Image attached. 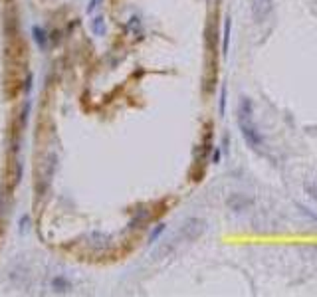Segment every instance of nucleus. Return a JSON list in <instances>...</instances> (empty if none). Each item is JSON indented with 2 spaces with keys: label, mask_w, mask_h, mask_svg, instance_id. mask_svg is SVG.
<instances>
[{
  "label": "nucleus",
  "mask_w": 317,
  "mask_h": 297,
  "mask_svg": "<svg viewBox=\"0 0 317 297\" xmlns=\"http://www.w3.org/2000/svg\"><path fill=\"white\" fill-rule=\"evenodd\" d=\"M238 127L250 148L260 150L264 147V135L258 131L254 123V103L250 97H240L238 103Z\"/></svg>",
  "instance_id": "1"
},
{
  "label": "nucleus",
  "mask_w": 317,
  "mask_h": 297,
  "mask_svg": "<svg viewBox=\"0 0 317 297\" xmlns=\"http://www.w3.org/2000/svg\"><path fill=\"white\" fill-rule=\"evenodd\" d=\"M206 230V222L202 218H188L182 222L180 230L176 232V238L178 240H184V242H194L196 238H200Z\"/></svg>",
  "instance_id": "2"
},
{
  "label": "nucleus",
  "mask_w": 317,
  "mask_h": 297,
  "mask_svg": "<svg viewBox=\"0 0 317 297\" xmlns=\"http://www.w3.org/2000/svg\"><path fill=\"white\" fill-rule=\"evenodd\" d=\"M254 206V198H250L248 194H242V192H230L226 196V208L240 214V212H246Z\"/></svg>",
  "instance_id": "3"
},
{
  "label": "nucleus",
  "mask_w": 317,
  "mask_h": 297,
  "mask_svg": "<svg viewBox=\"0 0 317 297\" xmlns=\"http://www.w3.org/2000/svg\"><path fill=\"white\" fill-rule=\"evenodd\" d=\"M273 12V0H252L250 14L256 24H264Z\"/></svg>",
  "instance_id": "4"
},
{
  "label": "nucleus",
  "mask_w": 317,
  "mask_h": 297,
  "mask_svg": "<svg viewBox=\"0 0 317 297\" xmlns=\"http://www.w3.org/2000/svg\"><path fill=\"white\" fill-rule=\"evenodd\" d=\"M216 44H218V28L210 22L208 28H206V48H208L210 51H214V50H216Z\"/></svg>",
  "instance_id": "5"
},
{
  "label": "nucleus",
  "mask_w": 317,
  "mask_h": 297,
  "mask_svg": "<svg viewBox=\"0 0 317 297\" xmlns=\"http://www.w3.org/2000/svg\"><path fill=\"white\" fill-rule=\"evenodd\" d=\"M230 28H232V18L230 16H226V20H224V40H222V53L224 55H228V48H230Z\"/></svg>",
  "instance_id": "6"
},
{
  "label": "nucleus",
  "mask_w": 317,
  "mask_h": 297,
  "mask_svg": "<svg viewBox=\"0 0 317 297\" xmlns=\"http://www.w3.org/2000/svg\"><path fill=\"white\" fill-rule=\"evenodd\" d=\"M303 192H305L313 202H317V182H313V180H311V182H309V180L303 182Z\"/></svg>",
  "instance_id": "7"
},
{
  "label": "nucleus",
  "mask_w": 317,
  "mask_h": 297,
  "mask_svg": "<svg viewBox=\"0 0 317 297\" xmlns=\"http://www.w3.org/2000/svg\"><path fill=\"white\" fill-rule=\"evenodd\" d=\"M93 34H95V36H103V34H105V24H103V18H101V16H97V18L93 20Z\"/></svg>",
  "instance_id": "8"
},
{
  "label": "nucleus",
  "mask_w": 317,
  "mask_h": 297,
  "mask_svg": "<svg viewBox=\"0 0 317 297\" xmlns=\"http://www.w3.org/2000/svg\"><path fill=\"white\" fill-rule=\"evenodd\" d=\"M34 40L40 44V48H44V44H46V36H44V30L40 28V26H34Z\"/></svg>",
  "instance_id": "9"
},
{
  "label": "nucleus",
  "mask_w": 317,
  "mask_h": 297,
  "mask_svg": "<svg viewBox=\"0 0 317 297\" xmlns=\"http://www.w3.org/2000/svg\"><path fill=\"white\" fill-rule=\"evenodd\" d=\"M226 113V85H222L220 89V117H224Z\"/></svg>",
  "instance_id": "10"
},
{
  "label": "nucleus",
  "mask_w": 317,
  "mask_h": 297,
  "mask_svg": "<svg viewBox=\"0 0 317 297\" xmlns=\"http://www.w3.org/2000/svg\"><path fill=\"white\" fill-rule=\"evenodd\" d=\"M295 206H297V208H299V210H301V212H303V214H305L307 218H311V220H315V222H317V216H315L313 212H309V210H307V208H305L303 204H295Z\"/></svg>",
  "instance_id": "11"
},
{
  "label": "nucleus",
  "mask_w": 317,
  "mask_h": 297,
  "mask_svg": "<svg viewBox=\"0 0 317 297\" xmlns=\"http://www.w3.org/2000/svg\"><path fill=\"white\" fill-rule=\"evenodd\" d=\"M162 230H164V224H158V226H157V230H155V232L151 234V242H155V240L158 238V234H160Z\"/></svg>",
  "instance_id": "12"
},
{
  "label": "nucleus",
  "mask_w": 317,
  "mask_h": 297,
  "mask_svg": "<svg viewBox=\"0 0 317 297\" xmlns=\"http://www.w3.org/2000/svg\"><path fill=\"white\" fill-rule=\"evenodd\" d=\"M220 148L216 147V148H212V162H220Z\"/></svg>",
  "instance_id": "13"
},
{
  "label": "nucleus",
  "mask_w": 317,
  "mask_h": 297,
  "mask_svg": "<svg viewBox=\"0 0 317 297\" xmlns=\"http://www.w3.org/2000/svg\"><path fill=\"white\" fill-rule=\"evenodd\" d=\"M99 2H101V0H89V6H87V14H91V12H93V10H95V8L99 6Z\"/></svg>",
  "instance_id": "14"
}]
</instances>
